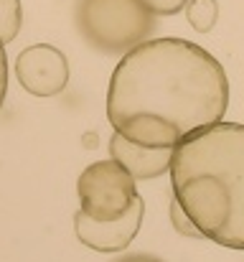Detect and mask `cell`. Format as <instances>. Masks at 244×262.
<instances>
[{
	"label": "cell",
	"mask_w": 244,
	"mask_h": 262,
	"mask_svg": "<svg viewBox=\"0 0 244 262\" xmlns=\"http://www.w3.org/2000/svg\"><path fill=\"white\" fill-rule=\"evenodd\" d=\"M229 79L216 56L183 38H148L122 54L107 89V120L122 138L175 148L224 120Z\"/></svg>",
	"instance_id": "cell-1"
},
{
	"label": "cell",
	"mask_w": 244,
	"mask_h": 262,
	"mask_svg": "<svg viewBox=\"0 0 244 262\" xmlns=\"http://www.w3.org/2000/svg\"><path fill=\"white\" fill-rule=\"evenodd\" d=\"M173 199L201 237L244 250V125L214 122L173 148Z\"/></svg>",
	"instance_id": "cell-2"
},
{
	"label": "cell",
	"mask_w": 244,
	"mask_h": 262,
	"mask_svg": "<svg viewBox=\"0 0 244 262\" xmlns=\"http://www.w3.org/2000/svg\"><path fill=\"white\" fill-rule=\"evenodd\" d=\"M74 23L97 51L122 56L156 31V15L140 0H77Z\"/></svg>",
	"instance_id": "cell-3"
},
{
	"label": "cell",
	"mask_w": 244,
	"mask_h": 262,
	"mask_svg": "<svg viewBox=\"0 0 244 262\" xmlns=\"http://www.w3.org/2000/svg\"><path fill=\"white\" fill-rule=\"evenodd\" d=\"M77 196L79 211L97 222L122 216L140 199L138 181L112 158L97 161L81 171L77 181Z\"/></svg>",
	"instance_id": "cell-4"
},
{
	"label": "cell",
	"mask_w": 244,
	"mask_h": 262,
	"mask_svg": "<svg viewBox=\"0 0 244 262\" xmlns=\"http://www.w3.org/2000/svg\"><path fill=\"white\" fill-rule=\"evenodd\" d=\"M15 77L33 97H56L69 84V61L56 46L33 43L18 54Z\"/></svg>",
	"instance_id": "cell-5"
},
{
	"label": "cell",
	"mask_w": 244,
	"mask_h": 262,
	"mask_svg": "<svg viewBox=\"0 0 244 262\" xmlns=\"http://www.w3.org/2000/svg\"><path fill=\"white\" fill-rule=\"evenodd\" d=\"M143 216H145L143 199H138L122 216L104 219V222L89 219L84 211H77L74 214V232H77V239L84 247H89L94 252L112 255V252H122V250L130 247V242L140 232Z\"/></svg>",
	"instance_id": "cell-6"
},
{
	"label": "cell",
	"mask_w": 244,
	"mask_h": 262,
	"mask_svg": "<svg viewBox=\"0 0 244 262\" xmlns=\"http://www.w3.org/2000/svg\"><path fill=\"white\" fill-rule=\"evenodd\" d=\"M109 156L135 181H153L158 176L168 173L173 148H148V145L132 143L122 138L120 133H115L109 138Z\"/></svg>",
	"instance_id": "cell-7"
},
{
	"label": "cell",
	"mask_w": 244,
	"mask_h": 262,
	"mask_svg": "<svg viewBox=\"0 0 244 262\" xmlns=\"http://www.w3.org/2000/svg\"><path fill=\"white\" fill-rule=\"evenodd\" d=\"M183 8H186V20L198 33H209L219 20V3L216 0H188Z\"/></svg>",
	"instance_id": "cell-8"
},
{
	"label": "cell",
	"mask_w": 244,
	"mask_h": 262,
	"mask_svg": "<svg viewBox=\"0 0 244 262\" xmlns=\"http://www.w3.org/2000/svg\"><path fill=\"white\" fill-rule=\"evenodd\" d=\"M23 26V5L20 0H0V41L10 43Z\"/></svg>",
	"instance_id": "cell-9"
},
{
	"label": "cell",
	"mask_w": 244,
	"mask_h": 262,
	"mask_svg": "<svg viewBox=\"0 0 244 262\" xmlns=\"http://www.w3.org/2000/svg\"><path fill=\"white\" fill-rule=\"evenodd\" d=\"M170 222H173V227H175V232L181 234V237H191V239H201V232L193 227V222L188 219V214L181 209V204L173 199L170 201Z\"/></svg>",
	"instance_id": "cell-10"
},
{
	"label": "cell",
	"mask_w": 244,
	"mask_h": 262,
	"mask_svg": "<svg viewBox=\"0 0 244 262\" xmlns=\"http://www.w3.org/2000/svg\"><path fill=\"white\" fill-rule=\"evenodd\" d=\"M153 15H175L183 10L188 0H140Z\"/></svg>",
	"instance_id": "cell-11"
},
{
	"label": "cell",
	"mask_w": 244,
	"mask_h": 262,
	"mask_svg": "<svg viewBox=\"0 0 244 262\" xmlns=\"http://www.w3.org/2000/svg\"><path fill=\"white\" fill-rule=\"evenodd\" d=\"M5 92H8V59H5V43L0 41V107L5 102Z\"/></svg>",
	"instance_id": "cell-12"
},
{
	"label": "cell",
	"mask_w": 244,
	"mask_h": 262,
	"mask_svg": "<svg viewBox=\"0 0 244 262\" xmlns=\"http://www.w3.org/2000/svg\"><path fill=\"white\" fill-rule=\"evenodd\" d=\"M112 262H163V260L153 257V255H122V257H117Z\"/></svg>",
	"instance_id": "cell-13"
}]
</instances>
